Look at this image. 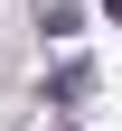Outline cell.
I'll list each match as a JSON object with an SVG mask.
<instances>
[{
  "label": "cell",
  "instance_id": "6da1fadb",
  "mask_svg": "<svg viewBox=\"0 0 122 131\" xmlns=\"http://www.w3.org/2000/svg\"><path fill=\"white\" fill-rule=\"evenodd\" d=\"M103 9H113V19H122V0H103Z\"/></svg>",
  "mask_w": 122,
  "mask_h": 131
}]
</instances>
